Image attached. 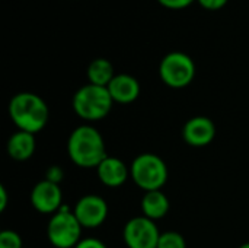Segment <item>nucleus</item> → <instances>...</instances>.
Here are the masks:
<instances>
[{"mask_svg":"<svg viewBox=\"0 0 249 248\" xmlns=\"http://www.w3.org/2000/svg\"><path fill=\"white\" fill-rule=\"evenodd\" d=\"M130 177L144 191L160 190L168 181V167L156 153H142L130 165Z\"/></svg>","mask_w":249,"mask_h":248,"instance_id":"obj_4","label":"nucleus"},{"mask_svg":"<svg viewBox=\"0 0 249 248\" xmlns=\"http://www.w3.org/2000/svg\"><path fill=\"white\" fill-rule=\"evenodd\" d=\"M239 248H249V243H245V244H242Z\"/></svg>","mask_w":249,"mask_h":248,"instance_id":"obj_23","label":"nucleus"},{"mask_svg":"<svg viewBox=\"0 0 249 248\" xmlns=\"http://www.w3.org/2000/svg\"><path fill=\"white\" fill-rule=\"evenodd\" d=\"M73 213L83 228H98L101 227L108 216L107 202L96 194H88L77 200Z\"/></svg>","mask_w":249,"mask_h":248,"instance_id":"obj_8","label":"nucleus"},{"mask_svg":"<svg viewBox=\"0 0 249 248\" xmlns=\"http://www.w3.org/2000/svg\"><path fill=\"white\" fill-rule=\"evenodd\" d=\"M101 183L107 187H120L123 186L130 174L127 165L114 156H107L96 168Z\"/></svg>","mask_w":249,"mask_h":248,"instance_id":"obj_12","label":"nucleus"},{"mask_svg":"<svg viewBox=\"0 0 249 248\" xmlns=\"http://www.w3.org/2000/svg\"><path fill=\"white\" fill-rule=\"evenodd\" d=\"M169 200L166 194L162 190H155V191H146L143 199H142V210L143 216L158 221L166 216L169 212Z\"/></svg>","mask_w":249,"mask_h":248,"instance_id":"obj_14","label":"nucleus"},{"mask_svg":"<svg viewBox=\"0 0 249 248\" xmlns=\"http://www.w3.org/2000/svg\"><path fill=\"white\" fill-rule=\"evenodd\" d=\"M69 158L80 168H98L108 156L102 134L89 124L76 127L67 140Z\"/></svg>","mask_w":249,"mask_h":248,"instance_id":"obj_1","label":"nucleus"},{"mask_svg":"<svg viewBox=\"0 0 249 248\" xmlns=\"http://www.w3.org/2000/svg\"><path fill=\"white\" fill-rule=\"evenodd\" d=\"M0 248H22V238L12 229H4L0 234Z\"/></svg>","mask_w":249,"mask_h":248,"instance_id":"obj_17","label":"nucleus"},{"mask_svg":"<svg viewBox=\"0 0 249 248\" xmlns=\"http://www.w3.org/2000/svg\"><path fill=\"white\" fill-rule=\"evenodd\" d=\"M123 238L128 248H158L160 232L155 221L136 216L124 225Z\"/></svg>","mask_w":249,"mask_h":248,"instance_id":"obj_7","label":"nucleus"},{"mask_svg":"<svg viewBox=\"0 0 249 248\" xmlns=\"http://www.w3.org/2000/svg\"><path fill=\"white\" fill-rule=\"evenodd\" d=\"M158 248H187L185 238L175 231H168L160 234Z\"/></svg>","mask_w":249,"mask_h":248,"instance_id":"obj_16","label":"nucleus"},{"mask_svg":"<svg viewBox=\"0 0 249 248\" xmlns=\"http://www.w3.org/2000/svg\"><path fill=\"white\" fill-rule=\"evenodd\" d=\"M31 205L42 215H54L63 206V193L58 184L42 180L31 191Z\"/></svg>","mask_w":249,"mask_h":248,"instance_id":"obj_9","label":"nucleus"},{"mask_svg":"<svg viewBox=\"0 0 249 248\" xmlns=\"http://www.w3.org/2000/svg\"><path fill=\"white\" fill-rule=\"evenodd\" d=\"M74 248H108L102 241L96 240V238H85L82 240Z\"/></svg>","mask_w":249,"mask_h":248,"instance_id":"obj_21","label":"nucleus"},{"mask_svg":"<svg viewBox=\"0 0 249 248\" xmlns=\"http://www.w3.org/2000/svg\"><path fill=\"white\" fill-rule=\"evenodd\" d=\"M64 177V172L63 170L58 167V165H51L47 171H45V180L51 181V183H55L58 184Z\"/></svg>","mask_w":249,"mask_h":248,"instance_id":"obj_18","label":"nucleus"},{"mask_svg":"<svg viewBox=\"0 0 249 248\" xmlns=\"http://www.w3.org/2000/svg\"><path fill=\"white\" fill-rule=\"evenodd\" d=\"M35 148V136L23 130H18L7 140V153L15 161H26L32 158Z\"/></svg>","mask_w":249,"mask_h":248,"instance_id":"obj_13","label":"nucleus"},{"mask_svg":"<svg viewBox=\"0 0 249 248\" xmlns=\"http://www.w3.org/2000/svg\"><path fill=\"white\" fill-rule=\"evenodd\" d=\"M216 136L214 123L204 115L190 118L182 129V139L187 145L194 148H203L213 142Z\"/></svg>","mask_w":249,"mask_h":248,"instance_id":"obj_10","label":"nucleus"},{"mask_svg":"<svg viewBox=\"0 0 249 248\" xmlns=\"http://www.w3.org/2000/svg\"><path fill=\"white\" fill-rule=\"evenodd\" d=\"M114 76H115L114 66L107 58H95L93 61H90L88 67V79L89 83L92 85L107 88L114 79Z\"/></svg>","mask_w":249,"mask_h":248,"instance_id":"obj_15","label":"nucleus"},{"mask_svg":"<svg viewBox=\"0 0 249 248\" xmlns=\"http://www.w3.org/2000/svg\"><path fill=\"white\" fill-rule=\"evenodd\" d=\"M163 7L166 9H172V10H179V9H185L188 7L193 1L196 0H158Z\"/></svg>","mask_w":249,"mask_h":248,"instance_id":"obj_19","label":"nucleus"},{"mask_svg":"<svg viewBox=\"0 0 249 248\" xmlns=\"http://www.w3.org/2000/svg\"><path fill=\"white\" fill-rule=\"evenodd\" d=\"M9 115L19 130L35 134L47 126L50 111L47 102L39 95L20 92L10 99Z\"/></svg>","mask_w":249,"mask_h":248,"instance_id":"obj_2","label":"nucleus"},{"mask_svg":"<svg viewBox=\"0 0 249 248\" xmlns=\"http://www.w3.org/2000/svg\"><path fill=\"white\" fill-rule=\"evenodd\" d=\"M114 102L131 104L140 95V83L136 77L127 73H118L107 86Z\"/></svg>","mask_w":249,"mask_h":248,"instance_id":"obj_11","label":"nucleus"},{"mask_svg":"<svg viewBox=\"0 0 249 248\" xmlns=\"http://www.w3.org/2000/svg\"><path fill=\"white\" fill-rule=\"evenodd\" d=\"M7 206V191L3 186H0V212H4Z\"/></svg>","mask_w":249,"mask_h":248,"instance_id":"obj_22","label":"nucleus"},{"mask_svg":"<svg viewBox=\"0 0 249 248\" xmlns=\"http://www.w3.org/2000/svg\"><path fill=\"white\" fill-rule=\"evenodd\" d=\"M82 225L76 215L63 205L50 219L47 227V237L55 248H74L82 240Z\"/></svg>","mask_w":249,"mask_h":248,"instance_id":"obj_5","label":"nucleus"},{"mask_svg":"<svg viewBox=\"0 0 249 248\" xmlns=\"http://www.w3.org/2000/svg\"><path fill=\"white\" fill-rule=\"evenodd\" d=\"M159 76L169 88L181 89L194 80L196 64L188 54L172 51L162 58L159 64Z\"/></svg>","mask_w":249,"mask_h":248,"instance_id":"obj_6","label":"nucleus"},{"mask_svg":"<svg viewBox=\"0 0 249 248\" xmlns=\"http://www.w3.org/2000/svg\"><path fill=\"white\" fill-rule=\"evenodd\" d=\"M74 113L86 121H99L105 118L112 108V98L105 86L88 83L73 95Z\"/></svg>","mask_w":249,"mask_h":248,"instance_id":"obj_3","label":"nucleus"},{"mask_svg":"<svg viewBox=\"0 0 249 248\" xmlns=\"http://www.w3.org/2000/svg\"><path fill=\"white\" fill-rule=\"evenodd\" d=\"M197 1L206 10H219V9L225 7L229 0H197Z\"/></svg>","mask_w":249,"mask_h":248,"instance_id":"obj_20","label":"nucleus"}]
</instances>
